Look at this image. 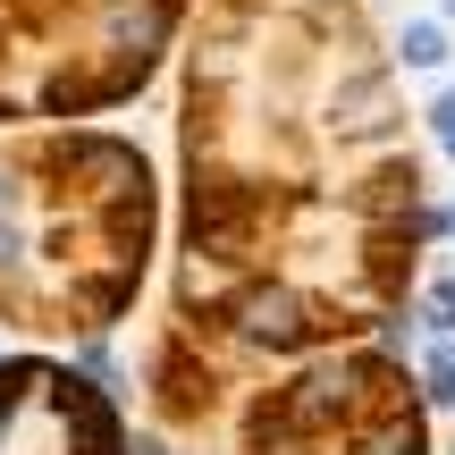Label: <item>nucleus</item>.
<instances>
[{"label":"nucleus","instance_id":"f257e3e1","mask_svg":"<svg viewBox=\"0 0 455 455\" xmlns=\"http://www.w3.org/2000/svg\"><path fill=\"white\" fill-rule=\"evenodd\" d=\"M396 60H405L413 76H439V68L455 60V43H447V26H439V17H413V26L396 34Z\"/></svg>","mask_w":455,"mask_h":455},{"label":"nucleus","instance_id":"f03ea898","mask_svg":"<svg viewBox=\"0 0 455 455\" xmlns=\"http://www.w3.org/2000/svg\"><path fill=\"white\" fill-rule=\"evenodd\" d=\"M422 396L430 405H455V346H430L422 355Z\"/></svg>","mask_w":455,"mask_h":455},{"label":"nucleus","instance_id":"7ed1b4c3","mask_svg":"<svg viewBox=\"0 0 455 455\" xmlns=\"http://www.w3.org/2000/svg\"><path fill=\"white\" fill-rule=\"evenodd\" d=\"M422 321L439 329V338L455 329V278H439V287H430V304H422Z\"/></svg>","mask_w":455,"mask_h":455},{"label":"nucleus","instance_id":"20e7f679","mask_svg":"<svg viewBox=\"0 0 455 455\" xmlns=\"http://www.w3.org/2000/svg\"><path fill=\"white\" fill-rule=\"evenodd\" d=\"M430 127H439V144H447V161H455V84L430 101Z\"/></svg>","mask_w":455,"mask_h":455},{"label":"nucleus","instance_id":"39448f33","mask_svg":"<svg viewBox=\"0 0 455 455\" xmlns=\"http://www.w3.org/2000/svg\"><path fill=\"white\" fill-rule=\"evenodd\" d=\"M439 17H455V0H439Z\"/></svg>","mask_w":455,"mask_h":455}]
</instances>
